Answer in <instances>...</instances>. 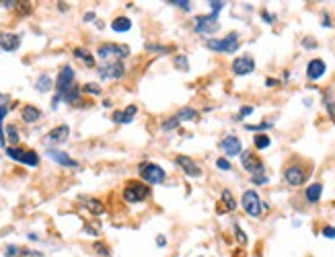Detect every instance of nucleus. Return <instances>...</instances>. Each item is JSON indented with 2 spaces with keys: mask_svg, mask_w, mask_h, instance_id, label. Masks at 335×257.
<instances>
[{
  "mask_svg": "<svg viewBox=\"0 0 335 257\" xmlns=\"http://www.w3.org/2000/svg\"><path fill=\"white\" fill-rule=\"evenodd\" d=\"M241 165H243V169L247 171V173H251V177H253V175H265V165L249 150L241 152Z\"/></svg>",
  "mask_w": 335,
  "mask_h": 257,
  "instance_id": "nucleus-8",
  "label": "nucleus"
},
{
  "mask_svg": "<svg viewBox=\"0 0 335 257\" xmlns=\"http://www.w3.org/2000/svg\"><path fill=\"white\" fill-rule=\"evenodd\" d=\"M87 208L93 214H103V206L99 204V200H87Z\"/></svg>",
  "mask_w": 335,
  "mask_h": 257,
  "instance_id": "nucleus-32",
  "label": "nucleus"
},
{
  "mask_svg": "<svg viewBox=\"0 0 335 257\" xmlns=\"http://www.w3.org/2000/svg\"><path fill=\"white\" fill-rule=\"evenodd\" d=\"M21 45V35L16 33H0V47L4 51H16Z\"/></svg>",
  "mask_w": 335,
  "mask_h": 257,
  "instance_id": "nucleus-17",
  "label": "nucleus"
},
{
  "mask_svg": "<svg viewBox=\"0 0 335 257\" xmlns=\"http://www.w3.org/2000/svg\"><path fill=\"white\" fill-rule=\"evenodd\" d=\"M6 157L16 161V163H23V165H29V167H37L39 165V157L37 152L33 150H25V148H16V146H8L6 148Z\"/></svg>",
  "mask_w": 335,
  "mask_h": 257,
  "instance_id": "nucleus-6",
  "label": "nucleus"
},
{
  "mask_svg": "<svg viewBox=\"0 0 335 257\" xmlns=\"http://www.w3.org/2000/svg\"><path fill=\"white\" fill-rule=\"evenodd\" d=\"M241 206L245 208V212L253 218H259L261 216V210H263V202L259 198V194L255 190H247L241 198Z\"/></svg>",
  "mask_w": 335,
  "mask_h": 257,
  "instance_id": "nucleus-3",
  "label": "nucleus"
},
{
  "mask_svg": "<svg viewBox=\"0 0 335 257\" xmlns=\"http://www.w3.org/2000/svg\"><path fill=\"white\" fill-rule=\"evenodd\" d=\"M255 70V60L251 58V56H239V58H234L232 62V72L237 74V76H247Z\"/></svg>",
  "mask_w": 335,
  "mask_h": 257,
  "instance_id": "nucleus-12",
  "label": "nucleus"
},
{
  "mask_svg": "<svg viewBox=\"0 0 335 257\" xmlns=\"http://www.w3.org/2000/svg\"><path fill=\"white\" fill-rule=\"evenodd\" d=\"M208 4H210V8H212L214 14H220V10L226 6V2H222V0H212V2H208Z\"/></svg>",
  "mask_w": 335,
  "mask_h": 257,
  "instance_id": "nucleus-34",
  "label": "nucleus"
},
{
  "mask_svg": "<svg viewBox=\"0 0 335 257\" xmlns=\"http://www.w3.org/2000/svg\"><path fill=\"white\" fill-rule=\"evenodd\" d=\"M323 237H327V239H335V229H333V227H325V229H323Z\"/></svg>",
  "mask_w": 335,
  "mask_h": 257,
  "instance_id": "nucleus-44",
  "label": "nucleus"
},
{
  "mask_svg": "<svg viewBox=\"0 0 335 257\" xmlns=\"http://www.w3.org/2000/svg\"><path fill=\"white\" fill-rule=\"evenodd\" d=\"M136 113H138L136 105H130V107L124 109V111H115V113H113V122H115V124H130Z\"/></svg>",
  "mask_w": 335,
  "mask_h": 257,
  "instance_id": "nucleus-20",
  "label": "nucleus"
},
{
  "mask_svg": "<svg viewBox=\"0 0 335 257\" xmlns=\"http://www.w3.org/2000/svg\"><path fill=\"white\" fill-rule=\"evenodd\" d=\"M284 179H286L288 185L298 187V185H303L309 179V171L300 163H290L286 169H284Z\"/></svg>",
  "mask_w": 335,
  "mask_h": 257,
  "instance_id": "nucleus-4",
  "label": "nucleus"
},
{
  "mask_svg": "<svg viewBox=\"0 0 335 257\" xmlns=\"http://www.w3.org/2000/svg\"><path fill=\"white\" fill-rule=\"evenodd\" d=\"M265 84H267L270 89H274V87H278V84H280V80H276V78H265Z\"/></svg>",
  "mask_w": 335,
  "mask_h": 257,
  "instance_id": "nucleus-46",
  "label": "nucleus"
},
{
  "mask_svg": "<svg viewBox=\"0 0 335 257\" xmlns=\"http://www.w3.org/2000/svg\"><path fill=\"white\" fill-rule=\"evenodd\" d=\"M138 173H140V177L146 181V183H153V185H159V183H163L165 181V169L161 167V165H157V163H142L140 167H138Z\"/></svg>",
  "mask_w": 335,
  "mask_h": 257,
  "instance_id": "nucleus-2",
  "label": "nucleus"
},
{
  "mask_svg": "<svg viewBox=\"0 0 335 257\" xmlns=\"http://www.w3.org/2000/svg\"><path fill=\"white\" fill-rule=\"evenodd\" d=\"M2 6H6V8H12L14 4H19V2H14V0H2V2H0Z\"/></svg>",
  "mask_w": 335,
  "mask_h": 257,
  "instance_id": "nucleus-48",
  "label": "nucleus"
},
{
  "mask_svg": "<svg viewBox=\"0 0 335 257\" xmlns=\"http://www.w3.org/2000/svg\"><path fill=\"white\" fill-rule=\"evenodd\" d=\"M179 124H181V122L177 119V115H173V117L167 119V122H163V130H165V132H171V130H175Z\"/></svg>",
  "mask_w": 335,
  "mask_h": 257,
  "instance_id": "nucleus-33",
  "label": "nucleus"
},
{
  "mask_svg": "<svg viewBox=\"0 0 335 257\" xmlns=\"http://www.w3.org/2000/svg\"><path fill=\"white\" fill-rule=\"evenodd\" d=\"M253 144H255L257 150H265L267 146L272 144V138H270V136H265V134H255L253 136Z\"/></svg>",
  "mask_w": 335,
  "mask_h": 257,
  "instance_id": "nucleus-25",
  "label": "nucleus"
},
{
  "mask_svg": "<svg viewBox=\"0 0 335 257\" xmlns=\"http://www.w3.org/2000/svg\"><path fill=\"white\" fill-rule=\"evenodd\" d=\"M251 113H253V107H251V105H245V107H241V111L237 113V117H234V119H237V122H241V119L249 117Z\"/></svg>",
  "mask_w": 335,
  "mask_h": 257,
  "instance_id": "nucleus-35",
  "label": "nucleus"
},
{
  "mask_svg": "<svg viewBox=\"0 0 335 257\" xmlns=\"http://www.w3.org/2000/svg\"><path fill=\"white\" fill-rule=\"evenodd\" d=\"M274 128V122H261V124H257V126H253V124H245V130H249V132H257V134H263L265 130H272Z\"/></svg>",
  "mask_w": 335,
  "mask_h": 257,
  "instance_id": "nucleus-28",
  "label": "nucleus"
},
{
  "mask_svg": "<svg viewBox=\"0 0 335 257\" xmlns=\"http://www.w3.org/2000/svg\"><path fill=\"white\" fill-rule=\"evenodd\" d=\"M321 196H323V183H319V181H315V183L307 185V192H305V198H307V202H309V204H319Z\"/></svg>",
  "mask_w": 335,
  "mask_h": 257,
  "instance_id": "nucleus-19",
  "label": "nucleus"
},
{
  "mask_svg": "<svg viewBox=\"0 0 335 257\" xmlns=\"http://www.w3.org/2000/svg\"><path fill=\"white\" fill-rule=\"evenodd\" d=\"M216 167H218L220 171H230V169H232L230 161H228V159H224V157H220L218 161H216Z\"/></svg>",
  "mask_w": 335,
  "mask_h": 257,
  "instance_id": "nucleus-37",
  "label": "nucleus"
},
{
  "mask_svg": "<svg viewBox=\"0 0 335 257\" xmlns=\"http://www.w3.org/2000/svg\"><path fill=\"white\" fill-rule=\"evenodd\" d=\"M222 202H224V206H226V210H228V212H234V210H237V200L232 198L230 190H224V192H222Z\"/></svg>",
  "mask_w": 335,
  "mask_h": 257,
  "instance_id": "nucleus-29",
  "label": "nucleus"
},
{
  "mask_svg": "<svg viewBox=\"0 0 335 257\" xmlns=\"http://www.w3.org/2000/svg\"><path fill=\"white\" fill-rule=\"evenodd\" d=\"M21 113H23V119H25L27 124H35L37 119L41 117V111L37 107H33V105H25Z\"/></svg>",
  "mask_w": 335,
  "mask_h": 257,
  "instance_id": "nucleus-21",
  "label": "nucleus"
},
{
  "mask_svg": "<svg viewBox=\"0 0 335 257\" xmlns=\"http://www.w3.org/2000/svg\"><path fill=\"white\" fill-rule=\"evenodd\" d=\"M321 25H323V27H331V21H329V14H327V12L323 14V21H321Z\"/></svg>",
  "mask_w": 335,
  "mask_h": 257,
  "instance_id": "nucleus-49",
  "label": "nucleus"
},
{
  "mask_svg": "<svg viewBox=\"0 0 335 257\" xmlns=\"http://www.w3.org/2000/svg\"><path fill=\"white\" fill-rule=\"evenodd\" d=\"M239 33L232 31L228 33L226 37L222 39H206V47L212 49V51H218V54H234V51L239 49Z\"/></svg>",
  "mask_w": 335,
  "mask_h": 257,
  "instance_id": "nucleus-1",
  "label": "nucleus"
},
{
  "mask_svg": "<svg viewBox=\"0 0 335 257\" xmlns=\"http://www.w3.org/2000/svg\"><path fill=\"white\" fill-rule=\"evenodd\" d=\"M74 58H78V60H82V62H85L87 66H95V58H93V54H91V51L89 49H85V47H76L74 49Z\"/></svg>",
  "mask_w": 335,
  "mask_h": 257,
  "instance_id": "nucleus-23",
  "label": "nucleus"
},
{
  "mask_svg": "<svg viewBox=\"0 0 335 257\" xmlns=\"http://www.w3.org/2000/svg\"><path fill=\"white\" fill-rule=\"evenodd\" d=\"M6 138H8V142H10L12 146L19 142V130H16V126H8V128H6Z\"/></svg>",
  "mask_w": 335,
  "mask_h": 257,
  "instance_id": "nucleus-31",
  "label": "nucleus"
},
{
  "mask_svg": "<svg viewBox=\"0 0 335 257\" xmlns=\"http://www.w3.org/2000/svg\"><path fill=\"white\" fill-rule=\"evenodd\" d=\"M124 72H126V68H124V64H122L120 60H117V62H109V64L101 66V70H99L101 78H105V80L122 78V76H124Z\"/></svg>",
  "mask_w": 335,
  "mask_h": 257,
  "instance_id": "nucleus-13",
  "label": "nucleus"
},
{
  "mask_svg": "<svg viewBox=\"0 0 335 257\" xmlns=\"http://www.w3.org/2000/svg\"><path fill=\"white\" fill-rule=\"evenodd\" d=\"M85 91H87V93H93V95H99V93H101V89H99L97 84H85Z\"/></svg>",
  "mask_w": 335,
  "mask_h": 257,
  "instance_id": "nucleus-43",
  "label": "nucleus"
},
{
  "mask_svg": "<svg viewBox=\"0 0 335 257\" xmlns=\"http://www.w3.org/2000/svg\"><path fill=\"white\" fill-rule=\"evenodd\" d=\"M111 29L115 33H126V31L132 29V21L128 19V16H117V19L111 23Z\"/></svg>",
  "mask_w": 335,
  "mask_h": 257,
  "instance_id": "nucleus-22",
  "label": "nucleus"
},
{
  "mask_svg": "<svg viewBox=\"0 0 335 257\" xmlns=\"http://www.w3.org/2000/svg\"><path fill=\"white\" fill-rule=\"evenodd\" d=\"M35 89H37L39 93H47L49 89H52V78H49L47 74H41V76L37 78V82H35Z\"/></svg>",
  "mask_w": 335,
  "mask_h": 257,
  "instance_id": "nucleus-26",
  "label": "nucleus"
},
{
  "mask_svg": "<svg viewBox=\"0 0 335 257\" xmlns=\"http://www.w3.org/2000/svg\"><path fill=\"white\" fill-rule=\"evenodd\" d=\"M97 54L101 60H109L111 56L117 58H128L130 56V47L128 45H117V43H103L101 47L97 49Z\"/></svg>",
  "mask_w": 335,
  "mask_h": 257,
  "instance_id": "nucleus-11",
  "label": "nucleus"
},
{
  "mask_svg": "<svg viewBox=\"0 0 335 257\" xmlns=\"http://www.w3.org/2000/svg\"><path fill=\"white\" fill-rule=\"evenodd\" d=\"M177 119H179V122H195V119H197V111L191 109V107H181L179 113H177Z\"/></svg>",
  "mask_w": 335,
  "mask_h": 257,
  "instance_id": "nucleus-24",
  "label": "nucleus"
},
{
  "mask_svg": "<svg viewBox=\"0 0 335 257\" xmlns=\"http://www.w3.org/2000/svg\"><path fill=\"white\" fill-rule=\"evenodd\" d=\"M169 4L179 6V8H183V10H191V2H189V0H171Z\"/></svg>",
  "mask_w": 335,
  "mask_h": 257,
  "instance_id": "nucleus-36",
  "label": "nucleus"
},
{
  "mask_svg": "<svg viewBox=\"0 0 335 257\" xmlns=\"http://www.w3.org/2000/svg\"><path fill=\"white\" fill-rule=\"evenodd\" d=\"M220 148H222V152L226 154L228 159H232V157H241V152H243V142H241L239 136L228 134V136H224V138H222Z\"/></svg>",
  "mask_w": 335,
  "mask_h": 257,
  "instance_id": "nucleus-10",
  "label": "nucleus"
},
{
  "mask_svg": "<svg viewBox=\"0 0 335 257\" xmlns=\"http://www.w3.org/2000/svg\"><path fill=\"white\" fill-rule=\"evenodd\" d=\"M177 165L183 169V173L185 175H189V177H193V179H197V177H202V169L197 167V163H193L189 157H177Z\"/></svg>",
  "mask_w": 335,
  "mask_h": 257,
  "instance_id": "nucleus-15",
  "label": "nucleus"
},
{
  "mask_svg": "<svg viewBox=\"0 0 335 257\" xmlns=\"http://www.w3.org/2000/svg\"><path fill=\"white\" fill-rule=\"evenodd\" d=\"M148 196H150L148 185L138 183V181H130V183H128V187L124 190V200H126V202H130V204L144 202Z\"/></svg>",
  "mask_w": 335,
  "mask_h": 257,
  "instance_id": "nucleus-7",
  "label": "nucleus"
},
{
  "mask_svg": "<svg viewBox=\"0 0 335 257\" xmlns=\"http://www.w3.org/2000/svg\"><path fill=\"white\" fill-rule=\"evenodd\" d=\"M72 84H74V70L70 66H64L60 70V74H58V78H56V93H58L56 97L62 99V95L68 91Z\"/></svg>",
  "mask_w": 335,
  "mask_h": 257,
  "instance_id": "nucleus-9",
  "label": "nucleus"
},
{
  "mask_svg": "<svg viewBox=\"0 0 335 257\" xmlns=\"http://www.w3.org/2000/svg\"><path fill=\"white\" fill-rule=\"evenodd\" d=\"M157 243H159V245H161V247H163V245H165V243H167V241H165V237H159V239H157Z\"/></svg>",
  "mask_w": 335,
  "mask_h": 257,
  "instance_id": "nucleus-51",
  "label": "nucleus"
},
{
  "mask_svg": "<svg viewBox=\"0 0 335 257\" xmlns=\"http://www.w3.org/2000/svg\"><path fill=\"white\" fill-rule=\"evenodd\" d=\"M193 27H195L197 33H202V35H212V33H216L218 27H220L218 25V14H214V12L199 14V16H195Z\"/></svg>",
  "mask_w": 335,
  "mask_h": 257,
  "instance_id": "nucleus-5",
  "label": "nucleus"
},
{
  "mask_svg": "<svg viewBox=\"0 0 335 257\" xmlns=\"http://www.w3.org/2000/svg\"><path fill=\"white\" fill-rule=\"evenodd\" d=\"M6 113H8V107H6V105H0V146H4V144H6L4 132H2V119L6 117Z\"/></svg>",
  "mask_w": 335,
  "mask_h": 257,
  "instance_id": "nucleus-30",
  "label": "nucleus"
},
{
  "mask_svg": "<svg viewBox=\"0 0 335 257\" xmlns=\"http://www.w3.org/2000/svg\"><path fill=\"white\" fill-rule=\"evenodd\" d=\"M16 253H19V249H16V247H12V245L6 247V255H8V257H14Z\"/></svg>",
  "mask_w": 335,
  "mask_h": 257,
  "instance_id": "nucleus-47",
  "label": "nucleus"
},
{
  "mask_svg": "<svg viewBox=\"0 0 335 257\" xmlns=\"http://www.w3.org/2000/svg\"><path fill=\"white\" fill-rule=\"evenodd\" d=\"M47 157L52 159L54 163L62 165V167H70V169H76V167H78V163H76L74 159H70L66 152H62V150H56V148H49V150H47Z\"/></svg>",
  "mask_w": 335,
  "mask_h": 257,
  "instance_id": "nucleus-16",
  "label": "nucleus"
},
{
  "mask_svg": "<svg viewBox=\"0 0 335 257\" xmlns=\"http://www.w3.org/2000/svg\"><path fill=\"white\" fill-rule=\"evenodd\" d=\"M62 99L66 101V103H76L78 99H80V89L76 87V84H72V87L66 91L64 95H62Z\"/></svg>",
  "mask_w": 335,
  "mask_h": 257,
  "instance_id": "nucleus-27",
  "label": "nucleus"
},
{
  "mask_svg": "<svg viewBox=\"0 0 335 257\" xmlns=\"http://www.w3.org/2000/svg\"><path fill=\"white\" fill-rule=\"evenodd\" d=\"M95 19V12H87L85 14V21H93Z\"/></svg>",
  "mask_w": 335,
  "mask_h": 257,
  "instance_id": "nucleus-50",
  "label": "nucleus"
},
{
  "mask_svg": "<svg viewBox=\"0 0 335 257\" xmlns=\"http://www.w3.org/2000/svg\"><path fill=\"white\" fill-rule=\"evenodd\" d=\"M146 49H150V51H171L169 47H165V45H153V43H148Z\"/></svg>",
  "mask_w": 335,
  "mask_h": 257,
  "instance_id": "nucleus-42",
  "label": "nucleus"
},
{
  "mask_svg": "<svg viewBox=\"0 0 335 257\" xmlns=\"http://www.w3.org/2000/svg\"><path fill=\"white\" fill-rule=\"evenodd\" d=\"M0 101H2V95H0Z\"/></svg>",
  "mask_w": 335,
  "mask_h": 257,
  "instance_id": "nucleus-52",
  "label": "nucleus"
},
{
  "mask_svg": "<svg viewBox=\"0 0 335 257\" xmlns=\"http://www.w3.org/2000/svg\"><path fill=\"white\" fill-rule=\"evenodd\" d=\"M234 233H237V239H239V243H247V237L243 233V229L239 225H234Z\"/></svg>",
  "mask_w": 335,
  "mask_h": 257,
  "instance_id": "nucleus-40",
  "label": "nucleus"
},
{
  "mask_svg": "<svg viewBox=\"0 0 335 257\" xmlns=\"http://www.w3.org/2000/svg\"><path fill=\"white\" fill-rule=\"evenodd\" d=\"M175 64L181 68V70H187V58H185V56H177V58H175Z\"/></svg>",
  "mask_w": 335,
  "mask_h": 257,
  "instance_id": "nucleus-39",
  "label": "nucleus"
},
{
  "mask_svg": "<svg viewBox=\"0 0 335 257\" xmlns=\"http://www.w3.org/2000/svg\"><path fill=\"white\" fill-rule=\"evenodd\" d=\"M251 183L263 185V183H267V177H265V175H253V177H251Z\"/></svg>",
  "mask_w": 335,
  "mask_h": 257,
  "instance_id": "nucleus-41",
  "label": "nucleus"
},
{
  "mask_svg": "<svg viewBox=\"0 0 335 257\" xmlns=\"http://www.w3.org/2000/svg\"><path fill=\"white\" fill-rule=\"evenodd\" d=\"M261 19L267 23V25H272L274 21H276V14H272V12H267V10H261Z\"/></svg>",
  "mask_w": 335,
  "mask_h": 257,
  "instance_id": "nucleus-38",
  "label": "nucleus"
},
{
  "mask_svg": "<svg viewBox=\"0 0 335 257\" xmlns=\"http://www.w3.org/2000/svg\"><path fill=\"white\" fill-rule=\"evenodd\" d=\"M303 45H305L307 49H315V47H317V41H315V39H309V37H307V39H303Z\"/></svg>",
  "mask_w": 335,
  "mask_h": 257,
  "instance_id": "nucleus-45",
  "label": "nucleus"
},
{
  "mask_svg": "<svg viewBox=\"0 0 335 257\" xmlns=\"http://www.w3.org/2000/svg\"><path fill=\"white\" fill-rule=\"evenodd\" d=\"M325 72H327V64L321 58H313L307 64V76H309V80H319V78L325 76Z\"/></svg>",
  "mask_w": 335,
  "mask_h": 257,
  "instance_id": "nucleus-14",
  "label": "nucleus"
},
{
  "mask_svg": "<svg viewBox=\"0 0 335 257\" xmlns=\"http://www.w3.org/2000/svg\"><path fill=\"white\" fill-rule=\"evenodd\" d=\"M68 136H70V128L68 126H58L54 128L52 132L47 134V144H62L68 140Z\"/></svg>",
  "mask_w": 335,
  "mask_h": 257,
  "instance_id": "nucleus-18",
  "label": "nucleus"
}]
</instances>
